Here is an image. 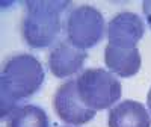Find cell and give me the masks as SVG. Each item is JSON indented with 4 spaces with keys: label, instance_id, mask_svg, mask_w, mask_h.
<instances>
[{
    "label": "cell",
    "instance_id": "9",
    "mask_svg": "<svg viewBox=\"0 0 151 127\" xmlns=\"http://www.w3.org/2000/svg\"><path fill=\"white\" fill-rule=\"evenodd\" d=\"M141 53L139 48H119L107 44L104 48L106 67L119 77H132L141 70Z\"/></svg>",
    "mask_w": 151,
    "mask_h": 127
},
{
    "label": "cell",
    "instance_id": "8",
    "mask_svg": "<svg viewBox=\"0 0 151 127\" xmlns=\"http://www.w3.org/2000/svg\"><path fill=\"white\" fill-rule=\"evenodd\" d=\"M109 127H151V113L139 101L124 100L109 110Z\"/></svg>",
    "mask_w": 151,
    "mask_h": 127
},
{
    "label": "cell",
    "instance_id": "2",
    "mask_svg": "<svg viewBox=\"0 0 151 127\" xmlns=\"http://www.w3.org/2000/svg\"><path fill=\"white\" fill-rule=\"evenodd\" d=\"M71 3L64 0H30L26 2V14L21 30L24 41L32 48H45L58 41L64 27L65 14Z\"/></svg>",
    "mask_w": 151,
    "mask_h": 127
},
{
    "label": "cell",
    "instance_id": "3",
    "mask_svg": "<svg viewBox=\"0 0 151 127\" xmlns=\"http://www.w3.org/2000/svg\"><path fill=\"white\" fill-rule=\"evenodd\" d=\"M76 82L80 100L94 110H104L116 105L122 94L118 77L103 68H88Z\"/></svg>",
    "mask_w": 151,
    "mask_h": 127
},
{
    "label": "cell",
    "instance_id": "7",
    "mask_svg": "<svg viewBox=\"0 0 151 127\" xmlns=\"http://www.w3.org/2000/svg\"><path fill=\"white\" fill-rule=\"evenodd\" d=\"M86 58V50L74 47L67 40H60L48 53V70L55 77L67 79L82 70Z\"/></svg>",
    "mask_w": 151,
    "mask_h": 127
},
{
    "label": "cell",
    "instance_id": "5",
    "mask_svg": "<svg viewBox=\"0 0 151 127\" xmlns=\"http://www.w3.org/2000/svg\"><path fill=\"white\" fill-rule=\"evenodd\" d=\"M55 112L60 121L70 126H82L94 120L97 110L89 109L79 97L77 82L76 79H70L68 82L62 83L55 94L53 100Z\"/></svg>",
    "mask_w": 151,
    "mask_h": 127
},
{
    "label": "cell",
    "instance_id": "4",
    "mask_svg": "<svg viewBox=\"0 0 151 127\" xmlns=\"http://www.w3.org/2000/svg\"><path fill=\"white\" fill-rule=\"evenodd\" d=\"M64 30L68 43L77 48L86 50L101 43L107 29L101 12L94 6L82 5L68 12Z\"/></svg>",
    "mask_w": 151,
    "mask_h": 127
},
{
    "label": "cell",
    "instance_id": "6",
    "mask_svg": "<svg viewBox=\"0 0 151 127\" xmlns=\"http://www.w3.org/2000/svg\"><path fill=\"white\" fill-rule=\"evenodd\" d=\"M144 33L145 23L134 12H119L107 24L109 44L119 48H134Z\"/></svg>",
    "mask_w": 151,
    "mask_h": 127
},
{
    "label": "cell",
    "instance_id": "11",
    "mask_svg": "<svg viewBox=\"0 0 151 127\" xmlns=\"http://www.w3.org/2000/svg\"><path fill=\"white\" fill-rule=\"evenodd\" d=\"M142 11H144V15H145V20L148 23V26L151 27V0L142 2Z\"/></svg>",
    "mask_w": 151,
    "mask_h": 127
},
{
    "label": "cell",
    "instance_id": "12",
    "mask_svg": "<svg viewBox=\"0 0 151 127\" xmlns=\"http://www.w3.org/2000/svg\"><path fill=\"white\" fill-rule=\"evenodd\" d=\"M147 106H148V110L151 113V88H150V91L147 94Z\"/></svg>",
    "mask_w": 151,
    "mask_h": 127
},
{
    "label": "cell",
    "instance_id": "1",
    "mask_svg": "<svg viewBox=\"0 0 151 127\" xmlns=\"http://www.w3.org/2000/svg\"><path fill=\"white\" fill-rule=\"evenodd\" d=\"M44 68L33 55L21 53L9 58L2 70V118L9 117L24 100L40 91L44 82Z\"/></svg>",
    "mask_w": 151,
    "mask_h": 127
},
{
    "label": "cell",
    "instance_id": "10",
    "mask_svg": "<svg viewBox=\"0 0 151 127\" xmlns=\"http://www.w3.org/2000/svg\"><path fill=\"white\" fill-rule=\"evenodd\" d=\"M48 117L42 108L24 105L9 115L6 127H48Z\"/></svg>",
    "mask_w": 151,
    "mask_h": 127
}]
</instances>
